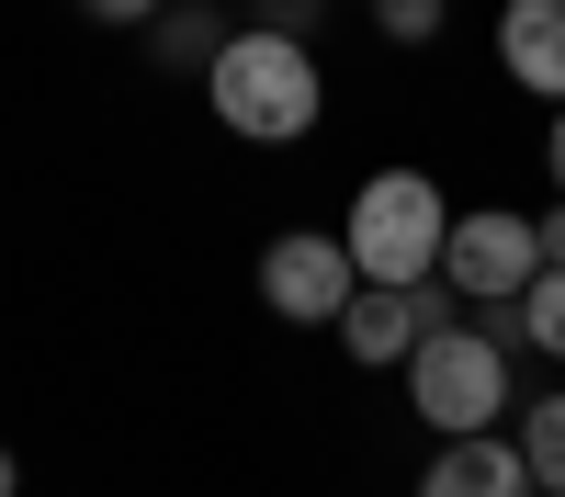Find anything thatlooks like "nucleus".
I'll return each instance as SVG.
<instances>
[{
    "label": "nucleus",
    "instance_id": "nucleus-7",
    "mask_svg": "<svg viewBox=\"0 0 565 497\" xmlns=\"http://www.w3.org/2000/svg\"><path fill=\"white\" fill-rule=\"evenodd\" d=\"M498 68L565 114V0H509L498 12Z\"/></svg>",
    "mask_w": 565,
    "mask_h": 497
},
{
    "label": "nucleus",
    "instance_id": "nucleus-5",
    "mask_svg": "<svg viewBox=\"0 0 565 497\" xmlns=\"http://www.w3.org/2000/svg\"><path fill=\"white\" fill-rule=\"evenodd\" d=\"M351 294H362V271H351V249L340 238H271L260 249V305L271 316H295V328H340L351 316Z\"/></svg>",
    "mask_w": 565,
    "mask_h": 497
},
{
    "label": "nucleus",
    "instance_id": "nucleus-2",
    "mask_svg": "<svg viewBox=\"0 0 565 497\" xmlns=\"http://www.w3.org/2000/svg\"><path fill=\"white\" fill-rule=\"evenodd\" d=\"M340 249H351L362 283H441V249H452V204H441V181H430V170H373L362 193H351Z\"/></svg>",
    "mask_w": 565,
    "mask_h": 497
},
{
    "label": "nucleus",
    "instance_id": "nucleus-8",
    "mask_svg": "<svg viewBox=\"0 0 565 497\" xmlns=\"http://www.w3.org/2000/svg\"><path fill=\"white\" fill-rule=\"evenodd\" d=\"M418 497H532V464H521V441L476 430V441H441V464L418 475Z\"/></svg>",
    "mask_w": 565,
    "mask_h": 497
},
{
    "label": "nucleus",
    "instance_id": "nucleus-3",
    "mask_svg": "<svg viewBox=\"0 0 565 497\" xmlns=\"http://www.w3.org/2000/svg\"><path fill=\"white\" fill-rule=\"evenodd\" d=\"M407 396H418V419H430L441 441H476L509 407V350L476 339V316H452V328H430L407 350Z\"/></svg>",
    "mask_w": 565,
    "mask_h": 497
},
{
    "label": "nucleus",
    "instance_id": "nucleus-14",
    "mask_svg": "<svg viewBox=\"0 0 565 497\" xmlns=\"http://www.w3.org/2000/svg\"><path fill=\"white\" fill-rule=\"evenodd\" d=\"M79 12H90V23H159L170 0H79Z\"/></svg>",
    "mask_w": 565,
    "mask_h": 497
},
{
    "label": "nucleus",
    "instance_id": "nucleus-6",
    "mask_svg": "<svg viewBox=\"0 0 565 497\" xmlns=\"http://www.w3.org/2000/svg\"><path fill=\"white\" fill-rule=\"evenodd\" d=\"M452 316H463L452 283H362L351 316H340V350L362 361V374H385V361H407L430 328H452Z\"/></svg>",
    "mask_w": 565,
    "mask_h": 497
},
{
    "label": "nucleus",
    "instance_id": "nucleus-16",
    "mask_svg": "<svg viewBox=\"0 0 565 497\" xmlns=\"http://www.w3.org/2000/svg\"><path fill=\"white\" fill-rule=\"evenodd\" d=\"M0 497H23V464H12V452H0Z\"/></svg>",
    "mask_w": 565,
    "mask_h": 497
},
{
    "label": "nucleus",
    "instance_id": "nucleus-12",
    "mask_svg": "<svg viewBox=\"0 0 565 497\" xmlns=\"http://www.w3.org/2000/svg\"><path fill=\"white\" fill-rule=\"evenodd\" d=\"M373 34H385V45H430L441 34V0H373Z\"/></svg>",
    "mask_w": 565,
    "mask_h": 497
},
{
    "label": "nucleus",
    "instance_id": "nucleus-15",
    "mask_svg": "<svg viewBox=\"0 0 565 497\" xmlns=\"http://www.w3.org/2000/svg\"><path fill=\"white\" fill-rule=\"evenodd\" d=\"M543 159H554V193H565V114H554V136H543Z\"/></svg>",
    "mask_w": 565,
    "mask_h": 497
},
{
    "label": "nucleus",
    "instance_id": "nucleus-1",
    "mask_svg": "<svg viewBox=\"0 0 565 497\" xmlns=\"http://www.w3.org/2000/svg\"><path fill=\"white\" fill-rule=\"evenodd\" d=\"M204 90H215V125L249 136V148H295V136H317V114H328V79L306 57V34H271V23L226 34Z\"/></svg>",
    "mask_w": 565,
    "mask_h": 497
},
{
    "label": "nucleus",
    "instance_id": "nucleus-9",
    "mask_svg": "<svg viewBox=\"0 0 565 497\" xmlns=\"http://www.w3.org/2000/svg\"><path fill=\"white\" fill-rule=\"evenodd\" d=\"M521 464H532V497H565V396L521 407Z\"/></svg>",
    "mask_w": 565,
    "mask_h": 497
},
{
    "label": "nucleus",
    "instance_id": "nucleus-4",
    "mask_svg": "<svg viewBox=\"0 0 565 497\" xmlns=\"http://www.w3.org/2000/svg\"><path fill=\"white\" fill-rule=\"evenodd\" d=\"M532 271H543V249H532V215H509V204H476V215H452L441 283H452L463 305H521V294H532Z\"/></svg>",
    "mask_w": 565,
    "mask_h": 497
},
{
    "label": "nucleus",
    "instance_id": "nucleus-13",
    "mask_svg": "<svg viewBox=\"0 0 565 497\" xmlns=\"http://www.w3.org/2000/svg\"><path fill=\"white\" fill-rule=\"evenodd\" d=\"M532 249H543V271H565V193H554V215H532Z\"/></svg>",
    "mask_w": 565,
    "mask_h": 497
},
{
    "label": "nucleus",
    "instance_id": "nucleus-10",
    "mask_svg": "<svg viewBox=\"0 0 565 497\" xmlns=\"http://www.w3.org/2000/svg\"><path fill=\"white\" fill-rule=\"evenodd\" d=\"M509 316H521V339H532V350L565 361V271H532V294L509 305Z\"/></svg>",
    "mask_w": 565,
    "mask_h": 497
},
{
    "label": "nucleus",
    "instance_id": "nucleus-11",
    "mask_svg": "<svg viewBox=\"0 0 565 497\" xmlns=\"http://www.w3.org/2000/svg\"><path fill=\"white\" fill-rule=\"evenodd\" d=\"M215 45H226L215 12H159V57H170V68H215Z\"/></svg>",
    "mask_w": 565,
    "mask_h": 497
}]
</instances>
